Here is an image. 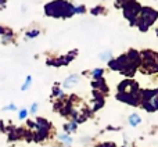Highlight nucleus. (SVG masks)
<instances>
[{
	"instance_id": "nucleus-1",
	"label": "nucleus",
	"mask_w": 158,
	"mask_h": 147,
	"mask_svg": "<svg viewBox=\"0 0 158 147\" xmlns=\"http://www.w3.org/2000/svg\"><path fill=\"white\" fill-rule=\"evenodd\" d=\"M107 64H108L110 69L118 71L122 75L128 76L129 79H132V76L136 74L142 64V56H140V52L131 49L128 53H123V54L118 56L117 58H112Z\"/></svg>"
},
{
	"instance_id": "nucleus-2",
	"label": "nucleus",
	"mask_w": 158,
	"mask_h": 147,
	"mask_svg": "<svg viewBox=\"0 0 158 147\" xmlns=\"http://www.w3.org/2000/svg\"><path fill=\"white\" fill-rule=\"evenodd\" d=\"M117 100L122 101L129 106L137 107L140 106V99H142V89L139 83L133 79H125L117 87Z\"/></svg>"
},
{
	"instance_id": "nucleus-3",
	"label": "nucleus",
	"mask_w": 158,
	"mask_h": 147,
	"mask_svg": "<svg viewBox=\"0 0 158 147\" xmlns=\"http://www.w3.org/2000/svg\"><path fill=\"white\" fill-rule=\"evenodd\" d=\"M44 14L50 18H71L75 15V6L68 0H53L44 4Z\"/></svg>"
},
{
	"instance_id": "nucleus-4",
	"label": "nucleus",
	"mask_w": 158,
	"mask_h": 147,
	"mask_svg": "<svg viewBox=\"0 0 158 147\" xmlns=\"http://www.w3.org/2000/svg\"><path fill=\"white\" fill-rule=\"evenodd\" d=\"M157 19H158V11L156 8L148 7V6H142V10H140V14L136 19L135 27L140 32H147L148 28L153 27Z\"/></svg>"
},
{
	"instance_id": "nucleus-5",
	"label": "nucleus",
	"mask_w": 158,
	"mask_h": 147,
	"mask_svg": "<svg viewBox=\"0 0 158 147\" xmlns=\"http://www.w3.org/2000/svg\"><path fill=\"white\" fill-rule=\"evenodd\" d=\"M140 56H142V64L139 67L140 71L143 74L158 72V53L154 50H143Z\"/></svg>"
},
{
	"instance_id": "nucleus-6",
	"label": "nucleus",
	"mask_w": 158,
	"mask_h": 147,
	"mask_svg": "<svg viewBox=\"0 0 158 147\" xmlns=\"http://www.w3.org/2000/svg\"><path fill=\"white\" fill-rule=\"evenodd\" d=\"M36 129L33 131V142L42 143L50 137L53 132V125L50 121H47L43 117H36Z\"/></svg>"
},
{
	"instance_id": "nucleus-7",
	"label": "nucleus",
	"mask_w": 158,
	"mask_h": 147,
	"mask_svg": "<svg viewBox=\"0 0 158 147\" xmlns=\"http://www.w3.org/2000/svg\"><path fill=\"white\" fill-rule=\"evenodd\" d=\"M140 107L147 112L158 111V87L157 89H146L142 90Z\"/></svg>"
},
{
	"instance_id": "nucleus-8",
	"label": "nucleus",
	"mask_w": 158,
	"mask_h": 147,
	"mask_svg": "<svg viewBox=\"0 0 158 147\" xmlns=\"http://www.w3.org/2000/svg\"><path fill=\"white\" fill-rule=\"evenodd\" d=\"M123 14V18L129 22L131 27H135L136 24V19L140 14V10H142V4H140L137 0H131V2L125 3V4L121 7Z\"/></svg>"
},
{
	"instance_id": "nucleus-9",
	"label": "nucleus",
	"mask_w": 158,
	"mask_h": 147,
	"mask_svg": "<svg viewBox=\"0 0 158 147\" xmlns=\"http://www.w3.org/2000/svg\"><path fill=\"white\" fill-rule=\"evenodd\" d=\"M77 56H78V50L74 49V50H71V52L67 53L65 56L47 58V60H46V64H47L49 67H56V68H58V67H65V65H68L71 61H74L75 58H77Z\"/></svg>"
},
{
	"instance_id": "nucleus-10",
	"label": "nucleus",
	"mask_w": 158,
	"mask_h": 147,
	"mask_svg": "<svg viewBox=\"0 0 158 147\" xmlns=\"http://www.w3.org/2000/svg\"><path fill=\"white\" fill-rule=\"evenodd\" d=\"M7 132V139L8 142H17V140L24 139L25 128H17V126H7L6 128Z\"/></svg>"
},
{
	"instance_id": "nucleus-11",
	"label": "nucleus",
	"mask_w": 158,
	"mask_h": 147,
	"mask_svg": "<svg viewBox=\"0 0 158 147\" xmlns=\"http://www.w3.org/2000/svg\"><path fill=\"white\" fill-rule=\"evenodd\" d=\"M90 85H92V89L96 90V92H100V93H103V94H108L110 87H108V85H107L104 76L100 79H92Z\"/></svg>"
},
{
	"instance_id": "nucleus-12",
	"label": "nucleus",
	"mask_w": 158,
	"mask_h": 147,
	"mask_svg": "<svg viewBox=\"0 0 158 147\" xmlns=\"http://www.w3.org/2000/svg\"><path fill=\"white\" fill-rule=\"evenodd\" d=\"M79 81H81V76H79L78 74H71L69 76H67V78L64 79L61 86H63L64 89H72L75 85L79 83Z\"/></svg>"
},
{
	"instance_id": "nucleus-13",
	"label": "nucleus",
	"mask_w": 158,
	"mask_h": 147,
	"mask_svg": "<svg viewBox=\"0 0 158 147\" xmlns=\"http://www.w3.org/2000/svg\"><path fill=\"white\" fill-rule=\"evenodd\" d=\"M52 97L53 99H57V100H63V99H65V93H64V90L60 87V83H54V86H53L52 89Z\"/></svg>"
},
{
	"instance_id": "nucleus-14",
	"label": "nucleus",
	"mask_w": 158,
	"mask_h": 147,
	"mask_svg": "<svg viewBox=\"0 0 158 147\" xmlns=\"http://www.w3.org/2000/svg\"><path fill=\"white\" fill-rule=\"evenodd\" d=\"M14 38H15V35H14L13 29L7 28V31H6V32L3 33V36L0 38V40H2V44H8L14 40Z\"/></svg>"
},
{
	"instance_id": "nucleus-15",
	"label": "nucleus",
	"mask_w": 158,
	"mask_h": 147,
	"mask_svg": "<svg viewBox=\"0 0 158 147\" xmlns=\"http://www.w3.org/2000/svg\"><path fill=\"white\" fill-rule=\"evenodd\" d=\"M63 129H64V133L67 135H71V133H75L78 131V124L75 121H69V122L64 124L63 125Z\"/></svg>"
},
{
	"instance_id": "nucleus-16",
	"label": "nucleus",
	"mask_w": 158,
	"mask_h": 147,
	"mask_svg": "<svg viewBox=\"0 0 158 147\" xmlns=\"http://www.w3.org/2000/svg\"><path fill=\"white\" fill-rule=\"evenodd\" d=\"M128 122H129V125L135 128V126H137V125H140V124H142V117H140L139 114H136V112H133V114L129 115Z\"/></svg>"
},
{
	"instance_id": "nucleus-17",
	"label": "nucleus",
	"mask_w": 158,
	"mask_h": 147,
	"mask_svg": "<svg viewBox=\"0 0 158 147\" xmlns=\"http://www.w3.org/2000/svg\"><path fill=\"white\" fill-rule=\"evenodd\" d=\"M58 140H60L61 143H63L64 146H67V147H69L72 145V142H74V140H72V137H71V135H67V133H61V135H58Z\"/></svg>"
},
{
	"instance_id": "nucleus-18",
	"label": "nucleus",
	"mask_w": 158,
	"mask_h": 147,
	"mask_svg": "<svg viewBox=\"0 0 158 147\" xmlns=\"http://www.w3.org/2000/svg\"><path fill=\"white\" fill-rule=\"evenodd\" d=\"M98 58H100L101 61H107V63H108L110 60H112V53L110 52V50H106V52H103V53H100V54H98Z\"/></svg>"
},
{
	"instance_id": "nucleus-19",
	"label": "nucleus",
	"mask_w": 158,
	"mask_h": 147,
	"mask_svg": "<svg viewBox=\"0 0 158 147\" xmlns=\"http://www.w3.org/2000/svg\"><path fill=\"white\" fill-rule=\"evenodd\" d=\"M90 14L93 15H101V14H106V7L104 6H96L90 10Z\"/></svg>"
},
{
	"instance_id": "nucleus-20",
	"label": "nucleus",
	"mask_w": 158,
	"mask_h": 147,
	"mask_svg": "<svg viewBox=\"0 0 158 147\" xmlns=\"http://www.w3.org/2000/svg\"><path fill=\"white\" fill-rule=\"evenodd\" d=\"M40 35V31L39 29H31L25 32V39H35Z\"/></svg>"
},
{
	"instance_id": "nucleus-21",
	"label": "nucleus",
	"mask_w": 158,
	"mask_h": 147,
	"mask_svg": "<svg viewBox=\"0 0 158 147\" xmlns=\"http://www.w3.org/2000/svg\"><path fill=\"white\" fill-rule=\"evenodd\" d=\"M90 75H92L93 79H100V78H103V75H104V69L96 68V69H93V71H90Z\"/></svg>"
},
{
	"instance_id": "nucleus-22",
	"label": "nucleus",
	"mask_w": 158,
	"mask_h": 147,
	"mask_svg": "<svg viewBox=\"0 0 158 147\" xmlns=\"http://www.w3.org/2000/svg\"><path fill=\"white\" fill-rule=\"evenodd\" d=\"M31 85H32V76L31 75H28L27 78H25V82L22 83V86H21V90L22 92H25V90H28L31 87Z\"/></svg>"
},
{
	"instance_id": "nucleus-23",
	"label": "nucleus",
	"mask_w": 158,
	"mask_h": 147,
	"mask_svg": "<svg viewBox=\"0 0 158 147\" xmlns=\"http://www.w3.org/2000/svg\"><path fill=\"white\" fill-rule=\"evenodd\" d=\"M28 114H29V111H28V108H21L18 111V118L21 121H24V120H27V117H28Z\"/></svg>"
},
{
	"instance_id": "nucleus-24",
	"label": "nucleus",
	"mask_w": 158,
	"mask_h": 147,
	"mask_svg": "<svg viewBox=\"0 0 158 147\" xmlns=\"http://www.w3.org/2000/svg\"><path fill=\"white\" fill-rule=\"evenodd\" d=\"M86 6L81 4V6H75V14H85L86 13Z\"/></svg>"
},
{
	"instance_id": "nucleus-25",
	"label": "nucleus",
	"mask_w": 158,
	"mask_h": 147,
	"mask_svg": "<svg viewBox=\"0 0 158 147\" xmlns=\"http://www.w3.org/2000/svg\"><path fill=\"white\" fill-rule=\"evenodd\" d=\"M3 111H17V106L14 103H10L6 107H3Z\"/></svg>"
},
{
	"instance_id": "nucleus-26",
	"label": "nucleus",
	"mask_w": 158,
	"mask_h": 147,
	"mask_svg": "<svg viewBox=\"0 0 158 147\" xmlns=\"http://www.w3.org/2000/svg\"><path fill=\"white\" fill-rule=\"evenodd\" d=\"M38 108H39V104L38 103H32V106L29 107V114H36V111H38Z\"/></svg>"
},
{
	"instance_id": "nucleus-27",
	"label": "nucleus",
	"mask_w": 158,
	"mask_h": 147,
	"mask_svg": "<svg viewBox=\"0 0 158 147\" xmlns=\"http://www.w3.org/2000/svg\"><path fill=\"white\" fill-rule=\"evenodd\" d=\"M96 147H117V145L112 142H106V143H100V145H97Z\"/></svg>"
},
{
	"instance_id": "nucleus-28",
	"label": "nucleus",
	"mask_w": 158,
	"mask_h": 147,
	"mask_svg": "<svg viewBox=\"0 0 158 147\" xmlns=\"http://www.w3.org/2000/svg\"><path fill=\"white\" fill-rule=\"evenodd\" d=\"M128 2H131V0H115V6H117L118 8H121L125 3H128Z\"/></svg>"
},
{
	"instance_id": "nucleus-29",
	"label": "nucleus",
	"mask_w": 158,
	"mask_h": 147,
	"mask_svg": "<svg viewBox=\"0 0 158 147\" xmlns=\"http://www.w3.org/2000/svg\"><path fill=\"white\" fill-rule=\"evenodd\" d=\"M6 31H7V28H6V27H3V25H0V38H2V36H3V33H4Z\"/></svg>"
},
{
	"instance_id": "nucleus-30",
	"label": "nucleus",
	"mask_w": 158,
	"mask_h": 147,
	"mask_svg": "<svg viewBox=\"0 0 158 147\" xmlns=\"http://www.w3.org/2000/svg\"><path fill=\"white\" fill-rule=\"evenodd\" d=\"M6 4H7V0H0V7L2 8H4Z\"/></svg>"
},
{
	"instance_id": "nucleus-31",
	"label": "nucleus",
	"mask_w": 158,
	"mask_h": 147,
	"mask_svg": "<svg viewBox=\"0 0 158 147\" xmlns=\"http://www.w3.org/2000/svg\"><path fill=\"white\" fill-rule=\"evenodd\" d=\"M156 35H157V38H158V28L156 29Z\"/></svg>"
}]
</instances>
